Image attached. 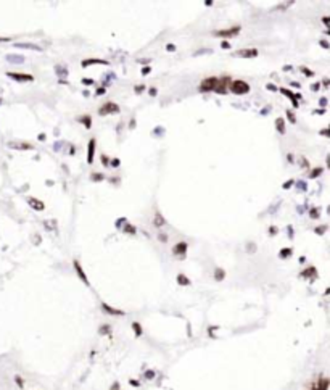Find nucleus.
I'll return each instance as SVG.
<instances>
[{
    "label": "nucleus",
    "mask_w": 330,
    "mask_h": 390,
    "mask_svg": "<svg viewBox=\"0 0 330 390\" xmlns=\"http://www.w3.org/2000/svg\"><path fill=\"white\" fill-rule=\"evenodd\" d=\"M230 91L237 94V95H243L250 92V86L245 82V81H232L230 82Z\"/></svg>",
    "instance_id": "obj_1"
},
{
    "label": "nucleus",
    "mask_w": 330,
    "mask_h": 390,
    "mask_svg": "<svg viewBox=\"0 0 330 390\" xmlns=\"http://www.w3.org/2000/svg\"><path fill=\"white\" fill-rule=\"evenodd\" d=\"M216 84H217V78H206L201 81L200 84V92H213L216 89Z\"/></svg>",
    "instance_id": "obj_2"
},
{
    "label": "nucleus",
    "mask_w": 330,
    "mask_h": 390,
    "mask_svg": "<svg viewBox=\"0 0 330 390\" xmlns=\"http://www.w3.org/2000/svg\"><path fill=\"white\" fill-rule=\"evenodd\" d=\"M227 84H230V78H229V76L217 78V84H216L214 92H217V94H226V92H227Z\"/></svg>",
    "instance_id": "obj_3"
},
{
    "label": "nucleus",
    "mask_w": 330,
    "mask_h": 390,
    "mask_svg": "<svg viewBox=\"0 0 330 390\" xmlns=\"http://www.w3.org/2000/svg\"><path fill=\"white\" fill-rule=\"evenodd\" d=\"M237 32H240V26H234V28L223 29V31H216L214 36H217V38H232V36H235Z\"/></svg>",
    "instance_id": "obj_4"
},
{
    "label": "nucleus",
    "mask_w": 330,
    "mask_h": 390,
    "mask_svg": "<svg viewBox=\"0 0 330 390\" xmlns=\"http://www.w3.org/2000/svg\"><path fill=\"white\" fill-rule=\"evenodd\" d=\"M109 113H119V107L116 105V103H112V102H108V103H105L102 108H100V115H109Z\"/></svg>",
    "instance_id": "obj_5"
},
{
    "label": "nucleus",
    "mask_w": 330,
    "mask_h": 390,
    "mask_svg": "<svg viewBox=\"0 0 330 390\" xmlns=\"http://www.w3.org/2000/svg\"><path fill=\"white\" fill-rule=\"evenodd\" d=\"M327 388H328V379L327 377H321L319 381H316L314 384H311L308 390H327Z\"/></svg>",
    "instance_id": "obj_6"
},
{
    "label": "nucleus",
    "mask_w": 330,
    "mask_h": 390,
    "mask_svg": "<svg viewBox=\"0 0 330 390\" xmlns=\"http://www.w3.org/2000/svg\"><path fill=\"white\" fill-rule=\"evenodd\" d=\"M8 75V78H11V79H15V81H20V82H31V81H34V78L31 76V75H21V73H7Z\"/></svg>",
    "instance_id": "obj_7"
},
{
    "label": "nucleus",
    "mask_w": 330,
    "mask_h": 390,
    "mask_svg": "<svg viewBox=\"0 0 330 390\" xmlns=\"http://www.w3.org/2000/svg\"><path fill=\"white\" fill-rule=\"evenodd\" d=\"M237 55L242 58H254L258 57V50L256 48H242V50H237Z\"/></svg>",
    "instance_id": "obj_8"
},
{
    "label": "nucleus",
    "mask_w": 330,
    "mask_h": 390,
    "mask_svg": "<svg viewBox=\"0 0 330 390\" xmlns=\"http://www.w3.org/2000/svg\"><path fill=\"white\" fill-rule=\"evenodd\" d=\"M8 147H10V149H16V150H31L32 145L24 144V142H10Z\"/></svg>",
    "instance_id": "obj_9"
},
{
    "label": "nucleus",
    "mask_w": 330,
    "mask_h": 390,
    "mask_svg": "<svg viewBox=\"0 0 330 390\" xmlns=\"http://www.w3.org/2000/svg\"><path fill=\"white\" fill-rule=\"evenodd\" d=\"M28 203H29V206L31 208H34V210H38V211H42L44 208H45V205H44V202H41V200H38V199H28Z\"/></svg>",
    "instance_id": "obj_10"
},
{
    "label": "nucleus",
    "mask_w": 330,
    "mask_h": 390,
    "mask_svg": "<svg viewBox=\"0 0 330 390\" xmlns=\"http://www.w3.org/2000/svg\"><path fill=\"white\" fill-rule=\"evenodd\" d=\"M173 252H174V255H180V257H184L186 252H187V243H186V242L176 243L174 249H173Z\"/></svg>",
    "instance_id": "obj_11"
},
{
    "label": "nucleus",
    "mask_w": 330,
    "mask_h": 390,
    "mask_svg": "<svg viewBox=\"0 0 330 390\" xmlns=\"http://www.w3.org/2000/svg\"><path fill=\"white\" fill-rule=\"evenodd\" d=\"M164 224H166V219L163 218V215H161V213H155L153 226H155V227H161V226H164Z\"/></svg>",
    "instance_id": "obj_12"
},
{
    "label": "nucleus",
    "mask_w": 330,
    "mask_h": 390,
    "mask_svg": "<svg viewBox=\"0 0 330 390\" xmlns=\"http://www.w3.org/2000/svg\"><path fill=\"white\" fill-rule=\"evenodd\" d=\"M94 152H95V139H90V142H89V155H87V163H94Z\"/></svg>",
    "instance_id": "obj_13"
},
{
    "label": "nucleus",
    "mask_w": 330,
    "mask_h": 390,
    "mask_svg": "<svg viewBox=\"0 0 330 390\" xmlns=\"http://www.w3.org/2000/svg\"><path fill=\"white\" fill-rule=\"evenodd\" d=\"M102 308H103L106 313L115 314V316H123V314H124V311H121V310H115V308H112V307H108L106 303H103V305H102Z\"/></svg>",
    "instance_id": "obj_14"
},
{
    "label": "nucleus",
    "mask_w": 330,
    "mask_h": 390,
    "mask_svg": "<svg viewBox=\"0 0 330 390\" xmlns=\"http://www.w3.org/2000/svg\"><path fill=\"white\" fill-rule=\"evenodd\" d=\"M75 268H76V271H78V274H79V277H81V281H84L85 284H89L87 277H85V274H84V271H82V268H81V264H79L78 261H75Z\"/></svg>",
    "instance_id": "obj_15"
},
{
    "label": "nucleus",
    "mask_w": 330,
    "mask_h": 390,
    "mask_svg": "<svg viewBox=\"0 0 330 390\" xmlns=\"http://www.w3.org/2000/svg\"><path fill=\"white\" fill-rule=\"evenodd\" d=\"M95 63H103V65H106L108 62H105V60H84V62L81 63L82 66H89V65H95Z\"/></svg>",
    "instance_id": "obj_16"
},
{
    "label": "nucleus",
    "mask_w": 330,
    "mask_h": 390,
    "mask_svg": "<svg viewBox=\"0 0 330 390\" xmlns=\"http://www.w3.org/2000/svg\"><path fill=\"white\" fill-rule=\"evenodd\" d=\"M276 126H277V129L280 131V132H285V125H284V119L282 118H277V121H276Z\"/></svg>",
    "instance_id": "obj_17"
},
{
    "label": "nucleus",
    "mask_w": 330,
    "mask_h": 390,
    "mask_svg": "<svg viewBox=\"0 0 330 390\" xmlns=\"http://www.w3.org/2000/svg\"><path fill=\"white\" fill-rule=\"evenodd\" d=\"M177 282H179L180 286H189V284H190V281H189V279H187L184 274H179V276H177Z\"/></svg>",
    "instance_id": "obj_18"
},
{
    "label": "nucleus",
    "mask_w": 330,
    "mask_h": 390,
    "mask_svg": "<svg viewBox=\"0 0 330 390\" xmlns=\"http://www.w3.org/2000/svg\"><path fill=\"white\" fill-rule=\"evenodd\" d=\"M81 121H82V125H84L85 128H87V129L92 126V123H90L92 119H90V116H89V115H87V116H82V118H81Z\"/></svg>",
    "instance_id": "obj_19"
},
{
    "label": "nucleus",
    "mask_w": 330,
    "mask_h": 390,
    "mask_svg": "<svg viewBox=\"0 0 330 390\" xmlns=\"http://www.w3.org/2000/svg\"><path fill=\"white\" fill-rule=\"evenodd\" d=\"M124 233H127V234H136L137 231H136V227H132V224H126V226H124Z\"/></svg>",
    "instance_id": "obj_20"
},
{
    "label": "nucleus",
    "mask_w": 330,
    "mask_h": 390,
    "mask_svg": "<svg viewBox=\"0 0 330 390\" xmlns=\"http://www.w3.org/2000/svg\"><path fill=\"white\" fill-rule=\"evenodd\" d=\"M16 47H24V48H35V50H41V47L31 45V44H16Z\"/></svg>",
    "instance_id": "obj_21"
},
{
    "label": "nucleus",
    "mask_w": 330,
    "mask_h": 390,
    "mask_svg": "<svg viewBox=\"0 0 330 390\" xmlns=\"http://www.w3.org/2000/svg\"><path fill=\"white\" fill-rule=\"evenodd\" d=\"M291 249H284L282 252H280V257H282V258H287V257H290V255H291Z\"/></svg>",
    "instance_id": "obj_22"
},
{
    "label": "nucleus",
    "mask_w": 330,
    "mask_h": 390,
    "mask_svg": "<svg viewBox=\"0 0 330 390\" xmlns=\"http://www.w3.org/2000/svg\"><path fill=\"white\" fill-rule=\"evenodd\" d=\"M324 171V169L322 168H316V169H313V171H311V178H316V176H319L321 173Z\"/></svg>",
    "instance_id": "obj_23"
},
{
    "label": "nucleus",
    "mask_w": 330,
    "mask_h": 390,
    "mask_svg": "<svg viewBox=\"0 0 330 390\" xmlns=\"http://www.w3.org/2000/svg\"><path fill=\"white\" fill-rule=\"evenodd\" d=\"M287 118H288V121H291V123H297V118L290 112V110H287Z\"/></svg>",
    "instance_id": "obj_24"
},
{
    "label": "nucleus",
    "mask_w": 330,
    "mask_h": 390,
    "mask_svg": "<svg viewBox=\"0 0 330 390\" xmlns=\"http://www.w3.org/2000/svg\"><path fill=\"white\" fill-rule=\"evenodd\" d=\"M216 279L217 281H223L224 279V271L223 270H216Z\"/></svg>",
    "instance_id": "obj_25"
},
{
    "label": "nucleus",
    "mask_w": 330,
    "mask_h": 390,
    "mask_svg": "<svg viewBox=\"0 0 330 390\" xmlns=\"http://www.w3.org/2000/svg\"><path fill=\"white\" fill-rule=\"evenodd\" d=\"M301 71H303V75H306V76H314V73H313L309 68H304V66H301Z\"/></svg>",
    "instance_id": "obj_26"
},
{
    "label": "nucleus",
    "mask_w": 330,
    "mask_h": 390,
    "mask_svg": "<svg viewBox=\"0 0 330 390\" xmlns=\"http://www.w3.org/2000/svg\"><path fill=\"white\" fill-rule=\"evenodd\" d=\"M314 273H316V270H314V268H309L308 271H303V273H301V276H303V277H308L309 274H314Z\"/></svg>",
    "instance_id": "obj_27"
},
{
    "label": "nucleus",
    "mask_w": 330,
    "mask_h": 390,
    "mask_svg": "<svg viewBox=\"0 0 330 390\" xmlns=\"http://www.w3.org/2000/svg\"><path fill=\"white\" fill-rule=\"evenodd\" d=\"M132 327H134V331H136V334H137V335H140V334H142V329H140V326H139L137 323H134V324H132Z\"/></svg>",
    "instance_id": "obj_28"
},
{
    "label": "nucleus",
    "mask_w": 330,
    "mask_h": 390,
    "mask_svg": "<svg viewBox=\"0 0 330 390\" xmlns=\"http://www.w3.org/2000/svg\"><path fill=\"white\" fill-rule=\"evenodd\" d=\"M158 240H160V242H168V236L166 234H158Z\"/></svg>",
    "instance_id": "obj_29"
},
{
    "label": "nucleus",
    "mask_w": 330,
    "mask_h": 390,
    "mask_svg": "<svg viewBox=\"0 0 330 390\" xmlns=\"http://www.w3.org/2000/svg\"><path fill=\"white\" fill-rule=\"evenodd\" d=\"M92 179H94V181H102V179H103V176H102L100 173H99V174H97V173H95V174L92 176Z\"/></svg>",
    "instance_id": "obj_30"
},
{
    "label": "nucleus",
    "mask_w": 330,
    "mask_h": 390,
    "mask_svg": "<svg viewBox=\"0 0 330 390\" xmlns=\"http://www.w3.org/2000/svg\"><path fill=\"white\" fill-rule=\"evenodd\" d=\"M150 71H152V68H149V66H145V68L142 69V75H143V76H146V75H149V73H150Z\"/></svg>",
    "instance_id": "obj_31"
},
{
    "label": "nucleus",
    "mask_w": 330,
    "mask_h": 390,
    "mask_svg": "<svg viewBox=\"0 0 330 390\" xmlns=\"http://www.w3.org/2000/svg\"><path fill=\"white\" fill-rule=\"evenodd\" d=\"M266 87L269 89V91H272V92H276V91H279L276 86H272V84H266Z\"/></svg>",
    "instance_id": "obj_32"
},
{
    "label": "nucleus",
    "mask_w": 330,
    "mask_h": 390,
    "mask_svg": "<svg viewBox=\"0 0 330 390\" xmlns=\"http://www.w3.org/2000/svg\"><path fill=\"white\" fill-rule=\"evenodd\" d=\"M317 216H319V211H317L316 208H313L311 210V218H317Z\"/></svg>",
    "instance_id": "obj_33"
},
{
    "label": "nucleus",
    "mask_w": 330,
    "mask_h": 390,
    "mask_svg": "<svg viewBox=\"0 0 330 390\" xmlns=\"http://www.w3.org/2000/svg\"><path fill=\"white\" fill-rule=\"evenodd\" d=\"M166 48H168V52H174V50H176V47H174L173 44H168V47H166Z\"/></svg>",
    "instance_id": "obj_34"
},
{
    "label": "nucleus",
    "mask_w": 330,
    "mask_h": 390,
    "mask_svg": "<svg viewBox=\"0 0 330 390\" xmlns=\"http://www.w3.org/2000/svg\"><path fill=\"white\" fill-rule=\"evenodd\" d=\"M293 184H295V182H293V181H288V182H285V184H284V189H288L290 186H293Z\"/></svg>",
    "instance_id": "obj_35"
},
{
    "label": "nucleus",
    "mask_w": 330,
    "mask_h": 390,
    "mask_svg": "<svg viewBox=\"0 0 330 390\" xmlns=\"http://www.w3.org/2000/svg\"><path fill=\"white\" fill-rule=\"evenodd\" d=\"M321 45H322V47H324V48H328V47H330V45H328V42H327V41H321Z\"/></svg>",
    "instance_id": "obj_36"
},
{
    "label": "nucleus",
    "mask_w": 330,
    "mask_h": 390,
    "mask_svg": "<svg viewBox=\"0 0 330 390\" xmlns=\"http://www.w3.org/2000/svg\"><path fill=\"white\" fill-rule=\"evenodd\" d=\"M248 250H253V252L256 250V245H254V243H253V245H251V243H248ZM253 252H251V253H253Z\"/></svg>",
    "instance_id": "obj_37"
},
{
    "label": "nucleus",
    "mask_w": 330,
    "mask_h": 390,
    "mask_svg": "<svg viewBox=\"0 0 330 390\" xmlns=\"http://www.w3.org/2000/svg\"><path fill=\"white\" fill-rule=\"evenodd\" d=\"M102 160H103V165H105V166H108V158H106L105 155L102 156Z\"/></svg>",
    "instance_id": "obj_38"
},
{
    "label": "nucleus",
    "mask_w": 330,
    "mask_h": 390,
    "mask_svg": "<svg viewBox=\"0 0 330 390\" xmlns=\"http://www.w3.org/2000/svg\"><path fill=\"white\" fill-rule=\"evenodd\" d=\"M221 47H223V48H229L230 45H229V42H226V41H224V42L221 44Z\"/></svg>",
    "instance_id": "obj_39"
},
{
    "label": "nucleus",
    "mask_w": 330,
    "mask_h": 390,
    "mask_svg": "<svg viewBox=\"0 0 330 390\" xmlns=\"http://www.w3.org/2000/svg\"><path fill=\"white\" fill-rule=\"evenodd\" d=\"M322 21H324L325 26H328V16H324V18H322Z\"/></svg>",
    "instance_id": "obj_40"
},
{
    "label": "nucleus",
    "mask_w": 330,
    "mask_h": 390,
    "mask_svg": "<svg viewBox=\"0 0 330 390\" xmlns=\"http://www.w3.org/2000/svg\"><path fill=\"white\" fill-rule=\"evenodd\" d=\"M113 166H119V160H118V158H115V160H113Z\"/></svg>",
    "instance_id": "obj_41"
},
{
    "label": "nucleus",
    "mask_w": 330,
    "mask_h": 390,
    "mask_svg": "<svg viewBox=\"0 0 330 390\" xmlns=\"http://www.w3.org/2000/svg\"><path fill=\"white\" fill-rule=\"evenodd\" d=\"M142 91H143V86H139V87H136V92H139V94H140Z\"/></svg>",
    "instance_id": "obj_42"
},
{
    "label": "nucleus",
    "mask_w": 330,
    "mask_h": 390,
    "mask_svg": "<svg viewBox=\"0 0 330 390\" xmlns=\"http://www.w3.org/2000/svg\"><path fill=\"white\" fill-rule=\"evenodd\" d=\"M105 92V89L103 87H100V89H97V94H103Z\"/></svg>",
    "instance_id": "obj_43"
},
{
    "label": "nucleus",
    "mask_w": 330,
    "mask_h": 390,
    "mask_svg": "<svg viewBox=\"0 0 330 390\" xmlns=\"http://www.w3.org/2000/svg\"><path fill=\"white\" fill-rule=\"evenodd\" d=\"M321 134H322V136H327L328 131H327V129H322V131H321Z\"/></svg>",
    "instance_id": "obj_44"
},
{
    "label": "nucleus",
    "mask_w": 330,
    "mask_h": 390,
    "mask_svg": "<svg viewBox=\"0 0 330 390\" xmlns=\"http://www.w3.org/2000/svg\"><path fill=\"white\" fill-rule=\"evenodd\" d=\"M82 82H84V84H90L92 81H90V79H82Z\"/></svg>",
    "instance_id": "obj_45"
},
{
    "label": "nucleus",
    "mask_w": 330,
    "mask_h": 390,
    "mask_svg": "<svg viewBox=\"0 0 330 390\" xmlns=\"http://www.w3.org/2000/svg\"><path fill=\"white\" fill-rule=\"evenodd\" d=\"M150 94H152V95H156V89H150Z\"/></svg>",
    "instance_id": "obj_46"
},
{
    "label": "nucleus",
    "mask_w": 330,
    "mask_h": 390,
    "mask_svg": "<svg viewBox=\"0 0 330 390\" xmlns=\"http://www.w3.org/2000/svg\"><path fill=\"white\" fill-rule=\"evenodd\" d=\"M113 390H119V385H118V384H115V385H113Z\"/></svg>",
    "instance_id": "obj_47"
}]
</instances>
